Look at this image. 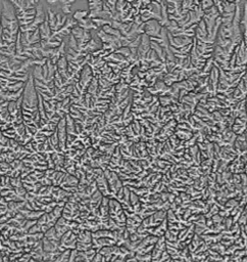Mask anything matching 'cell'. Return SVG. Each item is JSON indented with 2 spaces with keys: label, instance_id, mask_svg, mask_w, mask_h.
<instances>
[{
  "label": "cell",
  "instance_id": "cell-1",
  "mask_svg": "<svg viewBox=\"0 0 247 262\" xmlns=\"http://www.w3.org/2000/svg\"><path fill=\"white\" fill-rule=\"evenodd\" d=\"M15 11L13 10V6L11 2H3V8H2V17L6 19L7 21H15Z\"/></svg>",
  "mask_w": 247,
  "mask_h": 262
},
{
  "label": "cell",
  "instance_id": "cell-2",
  "mask_svg": "<svg viewBox=\"0 0 247 262\" xmlns=\"http://www.w3.org/2000/svg\"><path fill=\"white\" fill-rule=\"evenodd\" d=\"M88 15V11H85V10H78L75 12L74 17H72V19L74 20H77V21L81 22L83 21V20H85L86 17H87Z\"/></svg>",
  "mask_w": 247,
  "mask_h": 262
},
{
  "label": "cell",
  "instance_id": "cell-3",
  "mask_svg": "<svg viewBox=\"0 0 247 262\" xmlns=\"http://www.w3.org/2000/svg\"><path fill=\"white\" fill-rule=\"evenodd\" d=\"M103 31L106 34H110V35H114V36H117V37H120L119 31H117V29H113L112 26H108V25L104 26L103 27Z\"/></svg>",
  "mask_w": 247,
  "mask_h": 262
},
{
  "label": "cell",
  "instance_id": "cell-4",
  "mask_svg": "<svg viewBox=\"0 0 247 262\" xmlns=\"http://www.w3.org/2000/svg\"><path fill=\"white\" fill-rule=\"evenodd\" d=\"M62 11L64 13H70V12H71V5H63L62 6Z\"/></svg>",
  "mask_w": 247,
  "mask_h": 262
}]
</instances>
